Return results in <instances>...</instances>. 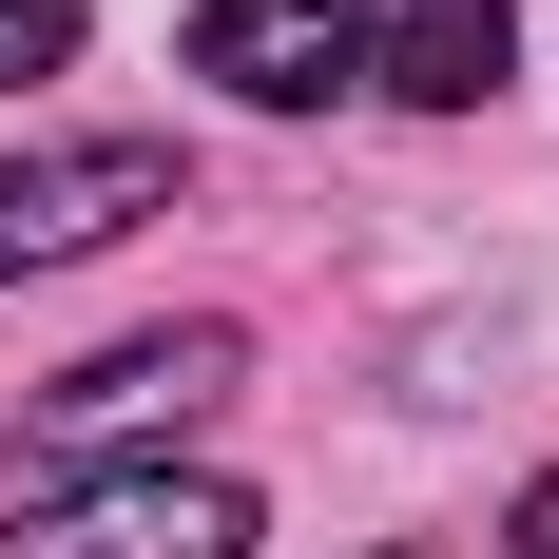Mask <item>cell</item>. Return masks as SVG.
<instances>
[{"label": "cell", "instance_id": "cell-1", "mask_svg": "<svg viewBox=\"0 0 559 559\" xmlns=\"http://www.w3.org/2000/svg\"><path fill=\"white\" fill-rule=\"evenodd\" d=\"M0 559H251V483H213V463H116V483L20 502Z\"/></svg>", "mask_w": 559, "mask_h": 559}, {"label": "cell", "instance_id": "cell-2", "mask_svg": "<svg viewBox=\"0 0 559 559\" xmlns=\"http://www.w3.org/2000/svg\"><path fill=\"white\" fill-rule=\"evenodd\" d=\"M231 386H251V329H213V309H193V329H135V347H97V367H58L20 444L78 463V444H135V425H193V405H231Z\"/></svg>", "mask_w": 559, "mask_h": 559}, {"label": "cell", "instance_id": "cell-3", "mask_svg": "<svg viewBox=\"0 0 559 559\" xmlns=\"http://www.w3.org/2000/svg\"><path fill=\"white\" fill-rule=\"evenodd\" d=\"M193 174H174V135H78V155H20L0 174V289L58 271V251H116V231H155Z\"/></svg>", "mask_w": 559, "mask_h": 559}, {"label": "cell", "instance_id": "cell-4", "mask_svg": "<svg viewBox=\"0 0 559 559\" xmlns=\"http://www.w3.org/2000/svg\"><path fill=\"white\" fill-rule=\"evenodd\" d=\"M193 78H231L251 116H329L367 78V0H193Z\"/></svg>", "mask_w": 559, "mask_h": 559}, {"label": "cell", "instance_id": "cell-5", "mask_svg": "<svg viewBox=\"0 0 559 559\" xmlns=\"http://www.w3.org/2000/svg\"><path fill=\"white\" fill-rule=\"evenodd\" d=\"M367 78H386L405 116H483L521 78V20L502 0H405V20H367Z\"/></svg>", "mask_w": 559, "mask_h": 559}, {"label": "cell", "instance_id": "cell-6", "mask_svg": "<svg viewBox=\"0 0 559 559\" xmlns=\"http://www.w3.org/2000/svg\"><path fill=\"white\" fill-rule=\"evenodd\" d=\"M58 58H78V0H0V97H20V78H58Z\"/></svg>", "mask_w": 559, "mask_h": 559}]
</instances>
